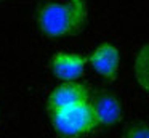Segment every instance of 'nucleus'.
I'll return each instance as SVG.
<instances>
[{"mask_svg":"<svg viewBox=\"0 0 149 138\" xmlns=\"http://www.w3.org/2000/svg\"><path fill=\"white\" fill-rule=\"evenodd\" d=\"M85 0H69L66 3L45 2L37 10V24L48 37H68L84 31L87 26Z\"/></svg>","mask_w":149,"mask_h":138,"instance_id":"nucleus-1","label":"nucleus"},{"mask_svg":"<svg viewBox=\"0 0 149 138\" xmlns=\"http://www.w3.org/2000/svg\"><path fill=\"white\" fill-rule=\"evenodd\" d=\"M48 114L58 138H85L98 127L95 112L88 101L48 111Z\"/></svg>","mask_w":149,"mask_h":138,"instance_id":"nucleus-2","label":"nucleus"},{"mask_svg":"<svg viewBox=\"0 0 149 138\" xmlns=\"http://www.w3.org/2000/svg\"><path fill=\"white\" fill-rule=\"evenodd\" d=\"M88 103L95 112L98 127L100 125L109 127L122 120V104L119 98L109 90L95 88L93 92H90Z\"/></svg>","mask_w":149,"mask_h":138,"instance_id":"nucleus-3","label":"nucleus"},{"mask_svg":"<svg viewBox=\"0 0 149 138\" xmlns=\"http://www.w3.org/2000/svg\"><path fill=\"white\" fill-rule=\"evenodd\" d=\"M90 96V90L85 85L71 80V82H63L58 85L48 96V111L63 109L69 106H75L80 103H87Z\"/></svg>","mask_w":149,"mask_h":138,"instance_id":"nucleus-4","label":"nucleus"},{"mask_svg":"<svg viewBox=\"0 0 149 138\" xmlns=\"http://www.w3.org/2000/svg\"><path fill=\"white\" fill-rule=\"evenodd\" d=\"M90 64L100 76H103L107 80H116L119 74V63H120V55L116 45L111 42L101 43L88 58Z\"/></svg>","mask_w":149,"mask_h":138,"instance_id":"nucleus-5","label":"nucleus"},{"mask_svg":"<svg viewBox=\"0 0 149 138\" xmlns=\"http://www.w3.org/2000/svg\"><path fill=\"white\" fill-rule=\"evenodd\" d=\"M87 63V58L77 53H68V51H58L53 55L52 61V69L58 79L63 82H71L75 80L84 74V67Z\"/></svg>","mask_w":149,"mask_h":138,"instance_id":"nucleus-6","label":"nucleus"},{"mask_svg":"<svg viewBox=\"0 0 149 138\" xmlns=\"http://www.w3.org/2000/svg\"><path fill=\"white\" fill-rule=\"evenodd\" d=\"M135 76L139 87L149 93V43L139 48L135 60Z\"/></svg>","mask_w":149,"mask_h":138,"instance_id":"nucleus-7","label":"nucleus"},{"mask_svg":"<svg viewBox=\"0 0 149 138\" xmlns=\"http://www.w3.org/2000/svg\"><path fill=\"white\" fill-rule=\"evenodd\" d=\"M122 138H149V125L143 122H135L125 127Z\"/></svg>","mask_w":149,"mask_h":138,"instance_id":"nucleus-8","label":"nucleus"}]
</instances>
